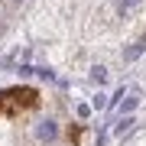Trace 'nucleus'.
<instances>
[{"label": "nucleus", "instance_id": "1", "mask_svg": "<svg viewBox=\"0 0 146 146\" xmlns=\"http://www.w3.org/2000/svg\"><path fill=\"white\" fill-rule=\"evenodd\" d=\"M36 104H39V91L29 88V84L0 91V117H3V114H23V110H33Z\"/></svg>", "mask_w": 146, "mask_h": 146}, {"label": "nucleus", "instance_id": "2", "mask_svg": "<svg viewBox=\"0 0 146 146\" xmlns=\"http://www.w3.org/2000/svg\"><path fill=\"white\" fill-rule=\"evenodd\" d=\"M36 136H39V140H55V123H52V120H42V123H39V130H36Z\"/></svg>", "mask_w": 146, "mask_h": 146}, {"label": "nucleus", "instance_id": "3", "mask_svg": "<svg viewBox=\"0 0 146 146\" xmlns=\"http://www.w3.org/2000/svg\"><path fill=\"white\" fill-rule=\"evenodd\" d=\"M143 49H146V36H143L140 42H133V46H130V49H127V52H123V58H127V62H133L136 55H143Z\"/></svg>", "mask_w": 146, "mask_h": 146}, {"label": "nucleus", "instance_id": "4", "mask_svg": "<svg viewBox=\"0 0 146 146\" xmlns=\"http://www.w3.org/2000/svg\"><path fill=\"white\" fill-rule=\"evenodd\" d=\"M130 127H133V117H120V120H117V136H123Z\"/></svg>", "mask_w": 146, "mask_h": 146}, {"label": "nucleus", "instance_id": "5", "mask_svg": "<svg viewBox=\"0 0 146 146\" xmlns=\"http://www.w3.org/2000/svg\"><path fill=\"white\" fill-rule=\"evenodd\" d=\"M136 104H140V98H127V101H123V107H120V114H130Z\"/></svg>", "mask_w": 146, "mask_h": 146}, {"label": "nucleus", "instance_id": "6", "mask_svg": "<svg viewBox=\"0 0 146 146\" xmlns=\"http://www.w3.org/2000/svg\"><path fill=\"white\" fill-rule=\"evenodd\" d=\"M136 3H140V0H120V13H127V10H133Z\"/></svg>", "mask_w": 146, "mask_h": 146}, {"label": "nucleus", "instance_id": "7", "mask_svg": "<svg viewBox=\"0 0 146 146\" xmlns=\"http://www.w3.org/2000/svg\"><path fill=\"white\" fill-rule=\"evenodd\" d=\"M68 140L78 143V140H81V127H72V130H68Z\"/></svg>", "mask_w": 146, "mask_h": 146}]
</instances>
